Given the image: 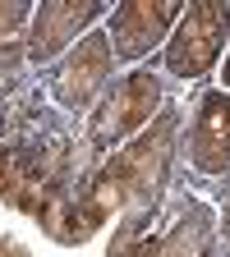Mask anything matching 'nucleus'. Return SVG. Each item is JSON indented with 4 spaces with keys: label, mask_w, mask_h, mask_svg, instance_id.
Here are the masks:
<instances>
[{
    "label": "nucleus",
    "mask_w": 230,
    "mask_h": 257,
    "mask_svg": "<svg viewBox=\"0 0 230 257\" xmlns=\"http://www.w3.org/2000/svg\"><path fill=\"white\" fill-rule=\"evenodd\" d=\"M221 10H193L189 14V23H184V42L171 51V60H175V69H184V74H193V69H203V64L216 55V32H221Z\"/></svg>",
    "instance_id": "obj_1"
},
{
    "label": "nucleus",
    "mask_w": 230,
    "mask_h": 257,
    "mask_svg": "<svg viewBox=\"0 0 230 257\" xmlns=\"http://www.w3.org/2000/svg\"><path fill=\"white\" fill-rule=\"evenodd\" d=\"M230 156V96H207L198 115V161L207 170H221Z\"/></svg>",
    "instance_id": "obj_2"
},
{
    "label": "nucleus",
    "mask_w": 230,
    "mask_h": 257,
    "mask_svg": "<svg viewBox=\"0 0 230 257\" xmlns=\"http://www.w3.org/2000/svg\"><path fill=\"white\" fill-rule=\"evenodd\" d=\"M152 101H157V83L152 78H134L124 92H120V101H111V115H106V124H102V134H120V128H129L134 119H143L147 110H152Z\"/></svg>",
    "instance_id": "obj_3"
}]
</instances>
